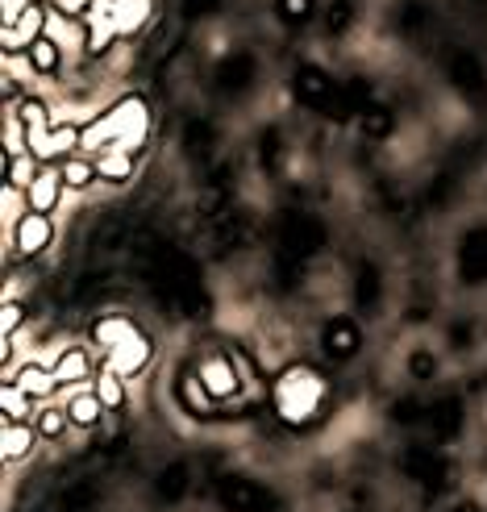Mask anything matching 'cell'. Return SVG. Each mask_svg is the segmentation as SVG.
Segmentation results:
<instances>
[{
  "instance_id": "obj_17",
  "label": "cell",
  "mask_w": 487,
  "mask_h": 512,
  "mask_svg": "<svg viewBox=\"0 0 487 512\" xmlns=\"http://www.w3.org/2000/svg\"><path fill=\"white\" fill-rule=\"evenodd\" d=\"M67 417H71V429H80V433H92L96 425H100V417L109 413L105 404H100V396L88 388V392H71L67 400Z\"/></svg>"
},
{
  "instance_id": "obj_1",
  "label": "cell",
  "mask_w": 487,
  "mask_h": 512,
  "mask_svg": "<svg viewBox=\"0 0 487 512\" xmlns=\"http://www.w3.org/2000/svg\"><path fill=\"white\" fill-rule=\"evenodd\" d=\"M146 134H150V109H146V100L142 96H125V100H117V105H109L96 121L84 125L80 150H88V159H96L100 150H109V146L138 155V150L146 146Z\"/></svg>"
},
{
  "instance_id": "obj_11",
  "label": "cell",
  "mask_w": 487,
  "mask_h": 512,
  "mask_svg": "<svg viewBox=\"0 0 487 512\" xmlns=\"http://www.w3.org/2000/svg\"><path fill=\"white\" fill-rule=\"evenodd\" d=\"M150 358H155V346H150V338L146 334H134L125 346H117L113 354H109V367L121 375V379H138L146 367H150Z\"/></svg>"
},
{
  "instance_id": "obj_30",
  "label": "cell",
  "mask_w": 487,
  "mask_h": 512,
  "mask_svg": "<svg viewBox=\"0 0 487 512\" xmlns=\"http://www.w3.org/2000/svg\"><path fill=\"white\" fill-rule=\"evenodd\" d=\"M350 0H338V5L329 9V30H346V21H350Z\"/></svg>"
},
{
  "instance_id": "obj_23",
  "label": "cell",
  "mask_w": 487,
  "mask_h": 512,
  "mask_svg": "<svg viewBox=\"0 0 487 512\" xmlns=\"http://www.w3.org/2000/svg\"><path fill=\"white\" fill-rule=\"evenodd\" d=\"M34 413V400L25 396L17 383H0V417L5 421H30Z\"/></svg>"
},
{
  "instance_id": "obj_18",
  "label": "cell",
  "mask_w": 487,
  "mask_h": 512,
  "mask_svg": "<svg viewBox=\"0 0 487 512\" xmlns=\"http://www.w3.org/2000/svg\"><path fill=\"white\" fill-rule=\"evenodd\" d=\"M175 392H179V404H184L188 413H196V417H213V413H217V404H213L209 392H204V383H200L196 371H184V375H179Z\"/></svg>"
},
{
  "instance_id": "obj_28",
  "label": "cell",
  "mask_w": 487,
  "mask_h": 512,
  "mask_svg": "<svg viewBox=\"0 0 487 512\" xmlns=\"http://www.w3.org/2000/svg\"><path fill=\"white\" fill-rule=\"evenodd\" d=\"M55 5H59V17H67V21H84L96 0H55Z\"/></svg>"
},
{
  "instance_id": "obj_4",
  "label": "cell",
  "mask_w": 487,
  "mask_h": 512,
  "mask_svg": "<svg viewBox=\"0 0 487 512\" xmlns=\"http://www.w3.org/2000/svg\"><path fill=\"white\" fill-rule=\"evenodd\" d=\"M50 238H55V221H50V213H25L17 225H13V234L5 238L9 250H17L21 259H34V254H42L50 246Z\"/></svg>"
},
{
  "instance_id": "obj_12",
  "label": "cell",
  "mask_w": 487,
  "mask_h": 512,
  "mask_svg": "<svg viewBox=\"0 0 487 512\" xmlns=\"http://www.w3.org/2000/svg\"><path fill=\"white\" fill-rule=\"evenodd\" d=\"M134 334H142V329H138L130 317H125V313H105V317L92 321V342L105 350V354H113L117 346H125Z\"/></svg>"
},
{
  "instance_id": "obj_21",
  "label": "cell",
  "mask_w": 487,
  "mask_h": 512,
  "mask_svg": "<svg viewBox=\"0 0 487 512\" xmlns=\"http://www.w3.org/2000/svg\"><path fill=\"white\" fill-rule=\"evenodd\" d=\"M92 392L100 396V404L109 408V413H117V408H125V379L105 363L96 371V379H92Z\"/></svg>"
},
{
  "instance_id": "obj_6",
  "label": "cell",
  "mask_w": 487,
  "mask_h": 512,
  "mask_svg": "<svg viewBox=\"0 0 487 512\" xmlns=\"http://www.w3.org/2000/svg\"><path fill=\"white\" fill-rule=\"evenodd\" d=\"M221 508L225 512H275V496L267 488H259L254 479L229 475L221 483Z\"/></svg>"
},
{
  "instance_id": "obj_16",
  "label": "cell",
  "mask_w": 487,
  "mask_h": 512,
  "mask_svg": "<svg viewBox=\"0 0 487 512\" xmlns=\"http://www.w3.org/2000/svg\"><path fill=\"white\" fill-rule=\"evenodd\" d=\"M50 371H55L59 388H75V383H84L92 375V354L84 346H67V350H59L55 363H50Z\"/></svg>"
},
{
  "instance_id": "obj_24",
  "label": "cell",
  "mask_w": 487,
  "mask_h": 512,
  "mask_svg": "<svg viewBox=\"0 0 487 512\" xmlns=\"http://www.w3.org/2000/svg\"><path fill=\"white\" fill-rule=\"evenodd\" d=\"M275 13H279V21L284 25H304V21H313V13H317V0H275Z\"/></svg>"
},
{
  "instance_id": "obj_10",
  "label": "cell",
  "mask_w": 487,
  "mask_h": 512,
  "mask_svg": "<svg viewBox=\"0 0 487 512\" xmlns=\"http://www.w3.org/2000/svg\"><path fill=\"white\" fill-rule=\"evenodd\" d=\"M63 192H67V184H63V171H59V163H42V171H38V179L30 184V209L34 213H55L59 204H63Z\"/></svg>"
},
{
  "instance_id": "obj_8",
  "label": "cell",
  "mask_w": 487,
  "mask_h": 512,
  "mask_svg": "<svg viewBox=\"0 0 487 512\" xmlns=\"http://www.w3.org/2000/svg\"><path fill=\"white\" fill-rule=\"evenodd\" d=\"M296 96L304 100L309 109H333V105H342V96H338V84L329 80V75L313 63H304L300 75H296Z\"/></svg>"
},
{
  "instance_id": "obj_7",
  "label": "cell",
  "mask_w": 487,
  "mask_h": 512,
  "mask_svg": "<svg viewBox=\"0 0 487 512\" xmlns=\"http://www.w3.org/2000/svg\"><path fill=\"white\" fill-rule=\"evenodd\" d=\"M84 34H88V42H84V55H92V59H100V55H105V50L117 42L113 0H96V5L88 9V17H84Z\"/></svg>"
},
{
  "instance_id": "obj_14",
  "label": "cell",
  "mask_w": 487,
  "mask_h": 512,
  "mask_svg": "<svg viewBox=\"0 0 487 512\" xmlns=\"http://www.w3.org/2000/svg\"><path fill=\"white\" fill-rule=\"evenodd\" d=\"M25 67L34 75H46V80H59L63 75V42L59 38H38L30 50H25Z\"/></svg>"
},
{
  "instance_id": "obj_9",
  "label": "cell",
  "mask_w": 487,
  "mask_h": 512,
  "mask_svg": "<svg viewBox=\"0 0 487 512\" xmlns=\"http://www.w3.org/2000/svg\"><path fill=\"white\" fill-rule=\"evenodd\" d=\"M38 442H42V433L34 421H5L0 425V454H5V463H25Z\"/></svg>"
},
{
  "instance_id": "obj_19",
  "label": "cell",
  "mask_w": 487,
  "mask_h": 512,
  "mask_svg": "<svg viewBox=\"0 0 487 512\" xmlns=\"http://www.w3.org/2000/svg\"><path fill=\"white\" fill-rule=\"evenodd\" d=\"M34 425H38V433H42V442H59V438H67V429H71L67 404H38Z\"/></svg>"
},
{
  "instance_id": "obj_22",
  "label": "cell",
  "mask_w": 487,
  "mask_h": 512,
  "mask_svg": "<svg viewBox=\"0 0 487 512\" xmlns=\"http://www.w3.org/2000/svg\"><path fill=\"white\" fill-rule=\"evenodd\" d=\"M59 171H63V184H67V192H84V188H92L96 179H100V171H96V159H63L59 163Z\"/></svg>"
},
{
  "instance_id": "obj_26",
  "label": "cell",
  "mask_w": 487,
  "mask_h": 512,
  "mask_svg": "<svg viewBox=\"0 0 487 512\" xmlns=\"http://www.w3.org/2000/svg\"><path fill=\"white\" fill-rule=\"evenodd\" d=\"M358 125H363V134H367V138H383V134L392 130V113L375 105V109H367L363 117H358Z\"/></svg>"
},
{
  "instance_id": "obj_20",
  "label": "cell",
  "mask_w": 487,
  "mask_h": 512,
  "mask_svg": "<svg viewBox=\"0 0 487 512\" xmlns=\"http://www.w3.org/2000/svg\"><path fill=\"white\" fill-rule=\"evenodd\" d=\"M96 171H100V179H109V184H125V179L134 175V155L130 150L109 146V150H100L96 155Z\"/></svg>"
},
{
  "instance_id": "obj_27",
  "label": "cell",
  "mask_w": 487,
  "mask_h": 512,
  "mask_svg": "<svg viewBox=\"0 0 487 512\" xmlns=\"http://www.w3.org/2000/svg\"><path fill=\"white\" fill-rule=\"evenodd\" d=\"M408 371H413V379H433V375H438V354H433V350H413V358H408Z\"/></svg>"
},
{
  "instance_id": "obj_31",
  "label": "cell",
  "mask_w": 487,
  "mask_h": 512,
  "mask_svg": "<svg viewBox=\"0 0 487 512\" xmlns=\"http://www.w3.org/2000/svg\"><path fill=\"white\" fill-rule=\"evenodd\" d=\"M454 512H483V508H479V504H475V500H463V504H458V508H454Z\"/></svg>"
},
{
  "instance_id": "obj_29",
  "label": "cell",
  "mask_w": 487,
  "mask_h": 512,
  "mask_svg": "<svg viewBox=\"0 0 487 512\" xmlns=\"http://www.w3.org/2000/svg\"><path fill=\"white\" fill-rule=\"evenodd\" d=\"M30 5H38V0H0V21H5V25H13L25 9H30Z\"/></svg>"
},
{
  "instance_id": "obj_5",
  "label": "cell",
  "mask_w": 487,
  "mask_h": 512,
  "mask_svg": "<svg viewBox=\"0 0 487 512\" xmlns=\"http://www.w3.org/2000/svg\"><path fill=\"white\" fill-rule=\"evenodd\" d=\"M321 350L325 358H333V363H350V358L363 350V329H358L354 317H329L321 325Z\"/></svg>"
},
{
  "instance_id": "obj_15",
  "label": "cell",
  "mask_w": 487,
  "mask_h": 512,
  "mask_svg": "<svg viewBox=\"0 0 487 512\" xmlns=\"http://www.w3.org/2000/svg\"><path fill=\"white\" fill-rule=\"evenodd\" d=\"M150 17H155V0H113V21H117V38H134L142 34Z\"/></svg>"
},
{
  "instance_id": "obj_2",
  "label": "cell",
  "mask_w": 487,
  "mask_h": 512,
  "mask_svg": "<svg viewBox=\"0 0 487 512\" xmlns=\"http://www.w3.org/2000/svg\"><path fill=\"white\" fill-rule=\"evenodd\" d=\"M271 396H275V413H279L284 425H309L329 400V383H325L321 371L296 363V367H288L284 375L275 379Z\"/></svg>"
},
{
  "instance_id": "obj_13",
  "label": "cell",
  "mask_w": 487,
  "mask_h": 512,
  "mask_svg": "<svg viewBox=\"0 0 487 512\" xmlns=\"http://www.w3.org/2000/svg\"><path fill=\"white\" fill-rule=\"evenodd\" d=\"M13 383H17V388L30 396L34 404H50V396L59 392V379H55V371H50L46 363H21Z\"/></svg>"
},
{
  "instance_id": "obj_3",
  "label": "cell",
  "mask_w": 487,
  "mask_h": 512,
  "mask_svg": "<svg viewBox=\"0 0 487 512\" xmlns=\"http://www.w3.org/2000/svg\"><path fill=\"white\" fill-rule=\"evenodd\" d=\"M196 375H200L204 392L213 396L217 408H221V404H234V400L242 396V371H238V363H234V358H229L225 350L204 358V363L196 367Z\"/></svg>"
},
{
  "instance_id": "obj_25",
  "label": "cell",
  "mask_w": 487,
  "mask_h": 512,
  "mask_svg": "<svg viewBox=\"0 0 487 512\" xmlns=\"http://www.w3.org/2000/svg\"><path fill=\"white\" fill-rule=\"evenodd\" d=\"M21 321H25V304H17L13 296H5V304H0V338H17Z\"/></svg>"
}]
</instances>
